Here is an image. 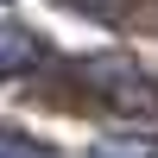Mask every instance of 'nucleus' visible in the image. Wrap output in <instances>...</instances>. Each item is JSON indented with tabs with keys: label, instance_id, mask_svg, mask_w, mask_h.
I'll return each instance as SVG.
<instances>
[{
	"label": "nucleus",
	"instance_id": "f257e3e1",
	"mask_svg": "<svg viewBox=\"0 0 158 158\" xmlns=\"http://www.w3.org/2000/svg\"><path fill=\"white\" fill-rule=\"evenodd\" d=\"M70 82L82 89L95 108H108V114H127V120H158V76H146L133 57H120V51L76 57V63H70Z\"/></svg>",
	"mask_w": 158,
	"mask_h": 158
},
{
	"label": "nucleus",
	"instance_id": "f03ea898",
	"mask_svg": "<svg viewBox=\"0 0 158 158\" xmlns=\"http://www.w3.org/2000/svg\"><path fill=\"white\" fill-rule=\"evenodd\" d=\"M44 63H51V51H44V38H38L32 25L0 19V76H32V70H44Z\"/></svg>",
	"mask_w": 158,
	"mask_h": 158
},
{
	"label": "nucleus",
	"instance_id": "7ed1b4c3",
	"mask_svg": "<svg viewBox=\"0 0 158 158\" xmlns=\"http://www.w3.org/2000/svg\"><path fill=\"white\" fill-rule=\"evenodd\" d=\"M0 158H57V146L19 133V127H0Z\"/></svg>",
	"mask_w": 158,
	"mask_h": 158
},
{
	"label": "nucleus",
	"instance_id": "20e7f679",
	"mask_svg": "<svg viewBox=\"0 0 158 158\" xmlns=\"http://www.w3.org/2000/svg\"><path fill=\"white\" fill-rule=\"evenodd\" d=\"M89 158H158V139H95Z\"/></svg>",
	"mask_w": 158,
	"mask_h": 158
}]
</instances>
